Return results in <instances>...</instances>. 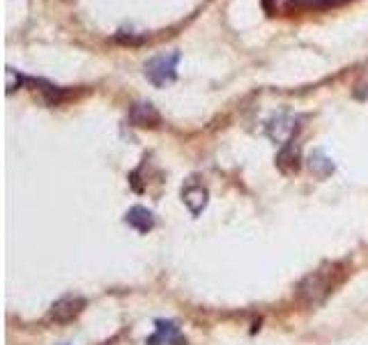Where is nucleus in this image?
Returning <instances> with one entry per match:
<instances>
[{"label": "nucleus", "mask_w": 368, "mask_h": 345, "mask_svg": "<svg viewBox=\"0 0 368 345\" xmlns=\"http://www.w3.org/2000/svg\"><path fill=\"white\" fill-rule=\"evenodd\" d=\"M341 276H343L341 265H336V263L324 265V267L315 269L308 276L301 278V283L297 285V290H295V299L304 308L322 306L329 294L334 292V288L341 283Z\"/></svg>", "instance_id": "f257e3e1"}, {"label": "nucleus", "mask_w": 368, "mask_h": 345, "mask_svg": "<svg viewBox=\"0 0 368 345\" xmlns=\"http://www.w3.org/2000/svg\"><path fill=\"white\" fill-rule=\"evenodd\" d=\"M177 62H179V53H164L157 55L152 60H148L146 64V76L150 83H155L157 88H164L166 83H173L177 78Z\"/></svg>", "instance_id": "f03ea898"}, {"label": "nucleus", "mask_w": 368, "mask_h": 345, "mask_svg": "<svg viewBox=\"0 0 368 345\" xmlns=\"http://www.w3.org/2000/svg\"><path fill=\"white\" fill-rule=\"evenodd\" d=\"M85 308V299L78 297V294H67V297H60L51 306V313H49V318L58 325H67L74 318L81 315V311Z\"/></svg>", "instance_id": "7ed1b4c3"}, {"label": "nucleus", "mask_w": 368, "mask_h": 345, "mask_svg": "<svg viewBox=\"0 0 368 345\" xmlns=\"http://www.w3.org/2000/svg\"><path fill=\"white\" fill-rule=\"evenodd\" d=\"M297 132H299V120L292 118V115H286V113L272 118L270 125H267V136H270L274 143H281V145L290 143Z\"/></svg>", "instance_id": "20e7f679"}, {"label": "nucleus", "mask_w": 368, "mask_h": 345, "mask_svg": "<svg viewBox=\"0 0 368 345\" xmlns=\"http://www.w3.org/2000/svg\"><path fill=\"white\" fill-rule=\"evenodd\" d=\"M207 196H210V193H207L203 184L196 182V177H191L189 182L182 186V200H184V205L189 207L191 214H200L205 210Z\"/></svg>", "instance_id": "39448f33"}, {"label": "nucleus", "mask_w": 368, "mask_h": 345, "mask_svg": "<svg viewBox=\"0 0 368 345\" xmlns=\"http://www.w3.org/2000/svg\"><path fill=\"white\" fill-rule=\"evenodd\" d=\"M129 122L134 127H159L161 122V115L150 102H139L129 109Z\"/></svg>", "instance_id": "423d86ee"}, {"label": "nucleus", "mask_w": 368, "mask_h": 345, "mask_svg": "<svg viewBox=\"0 0 368 345\" xmlns=\"http://www.w3.org/2000/svg\"><path fill=\"white\" fill-rule=\"evenodd\" d=\"M148 345H186V339L179 334L177 325L166 320H157V334L148 341Z\"/></svg>", "instance_id": "0eeeda50"}, {"label": "nucleus", "mask_w": 368, "mask_h": 345, "mask_svg": "<svg viewBox=\"0 0 368 345\" xmlns=\"http://www.w3.org/2000/svg\"><path fill=\"white\" fill-rule=\"evenodd\" d=\"M125 221L134 230H139V233H150V230L155 228V214L146 210V207H132V210L125 214Z\"/></svg>", "instance_id": "6e6552de"}, {"label": "nucleus", "mask_w": 368, "mask_h": 345, "mask_svg": "<svg viewBox=\"0 0 368 345\" xmlns=\"http://www.w3.org/2000/svg\"><path fill=\"white\" fill-rule=\"evenodd\" d=\"M277 166L283 172H297L299 170V148L295 145V141L286 143L281 148V152L277 157Z\"/></svg>", "instance_id": "1a4fd4ad"}, {"label": "nucleus", "mask_w": 368, "mask_h": 345, "mask_svg": "<svg viewBox=\"0 0 368 345\" xmlns=\"http://www.w3.org/2000/svg\"><path fill=\"white\" fill-rule=\"evenodd\" d=\"M308 166H311V170L315 172L317 177H329L331 172H334V163H331V159L322 152V150H315V152L311 154Z\"/></svg>", "instance_id": "9d476101"}, {"label": "nucleus", "mask_w": 368, "mask_h": 345, "mask_svg": "<svg viewBox=\"0 0 368 345\" xmlns=\"http://www.w3.org/2000/svg\"><path fill=\"white\" fill-rule=\"evenodd\" d=\"M5 74H7V83H5V85H7V92H14V90L19 88L21 83H24V76H21L17 69L7 67V71H5Z\"/></svg>", "instance_id": "9b49d317"}]
</instances>
